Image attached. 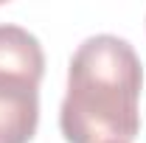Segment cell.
Returning <instances> with one entry per match:
<instances>
[{"instance_id": "1", "label": "cell", "mask_w": 146, "mask_h": 143, "mask_svg": "<svg viewBox=\"0 0 146 143\" xmlns=\"http://www.w3.org/2000/svg\"><path fill=\"white\" fill-rule=\"evenodd\" d=\"M143 65L127 39L87 36L70 56L59 129L68 143H132L141 132Z\"/></svg>"}, {"instance_id": "2", "label": "cell", "mask_w": 146, "mask_h": 143, "mask_svg": "<svg viewBox=\"0 0 146 143\" xmlns=\"http://www.w3.org/2000/svg\"><path fill=\"white\" fill-rule=\"evenodd\" d=\"M39 124V87L0 79V143H31Z\"/></svg>"}, {"instance_id": "3", "label": "cell", "mask_w": 146, "mask_h": 143, "mask_svg": "<svg viewBox=\"0 0 146 143\" xmlns=\"http://www.w3.org/2000/svg\"><path fill=\"white\" fill-rule=\"evenodd\" d=\"M45 73L42 45L28 28L0 23V79H14L39 87Z\"/></svg>"}]
</instances>
